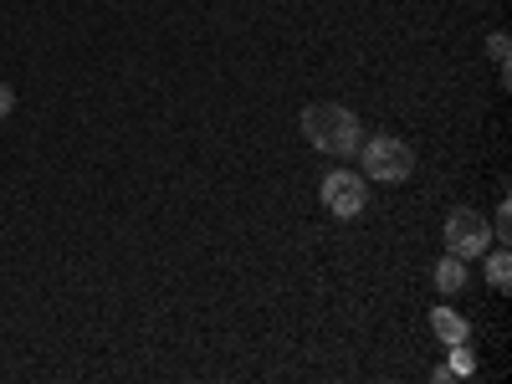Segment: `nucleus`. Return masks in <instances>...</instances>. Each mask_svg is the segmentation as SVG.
Wrapping results in <instances>:
<instances>
[{
	"mask_svg": "<svg viewBox=\"0 0 512 384\" xmlns=\"http://www.w3.org/2000/svg\"><path fill=\"white\" fill-rule=\"evenodd\" d=\"M303 139H308L318 154H333V159H349V154H359V144H364L359 118H354L344 103H308V108H303Z\"/></svg>",
	"mask_w": 512,
	"mask_h": 384,
	"instance_id": "nucleus-1",
	"label": "nucleus"
},
{
	"mask_svg": "<svg viewBox=\"0 0 512 384\" xmlns=\"http://www.w3.org/2000/svg\"><path fill=\"white\" fill-rule=\"evenodd\" d=\"M359 159H364V180H379V185H405L415 175V154L405 139L395 134H374L359 144Z\"/></svg>",
	"mask_w": 512,
	"mask_h": 384,
	"instance_id": "nucleus-2",
	"label": "nucleus"
},
{
	"mask_svg": "<svg viewBox=\"0 0 512 384\" xmlns=\"http://www.w3.org/2000/svg\"><path fill=\"white\" fill-rule=\"evenodd\" d=\"M323 205H328V216H338V221L364 216L369 180H359L354 169H333V175H323Z\"/></svg>",
	"mask_w": 512,
	"mask_h": 384,
	"instance_id": "nucleus-3",
	"label": "nucleus"
},
{
	"mask_svg": "<svg viewBox=\"0 0 512 384\" xmlns=\"http://www.w3.org/2000/svg\"><path fill=\"white\" fill-rule=\"evenodd\" d=\"M492 246V221H482V210H451V216H446V251L451 256H461V262H466V256H482Z\"/></svg>",
	"mask_w": 512,
	"mask_h": 384,
	"instance_id": "nucleus-4",
	"label": "nucleus"
},
{
	"mask_svg": "<svg viewBox=\"0 0 512 384\" xmlns=\"http://www.w3.org/2000/svg\"><path fill=\"white\" fill-rule=\"evenodd\" d=\"M436 287H441V292H461V287H466L461 256H446V262H436Z\"/></svg>",
	"mask_w": 512,
	"mask_h": 384,
	"instance_id": "nucleus-5",
	"label": "nucleus"
},
{
	"mask_svg": "<svg viewBox=\"0 0 512 384\" xmlns=\"http://www.w3.org/2000/svg\"><path fill=\"white\" fill-rule=\"evenodd\" d=\"M482 256H487V251H482ZM487 282H492L497 292H507V282H512V256H507V246L487 256Z\"/></svg>",
	"mask_w": 512,
	"mask_h": 384,
	"instance_id": "nucleus-6",
	"label": "nucleus"
},
{
	"mask_svg": "<svg viewBox=\"0 0 512 384\" xmlns=\"http://www.w3.org/2000/svg\"><path fill=\"white\" fill-rule=\"evenodd\" d=\"M431 323H436V333L446 338V344H466V323H461V318H451L446 308H436V313H431Z\"/></svg>",
	"mask_w": 512,
	"mask_h": 384,
	"instance_id": "nucleus-7",
	"label": "nucleus"
},
{
	"mask_svg": "<svg viewBox=\"0 0 512 384\" xmlns=\"http://www.w3.org/2000/svg\"><path fill=\"white\" fill-rule=\"evenodd\" d=\"M487 52H492V62L502 67V82H507V36H502V31L487 36Z\"/></svg>",
	"mask_w": 512,
	"mask_h": 384,
	"instance_id": "nucleus-8",
	"label": "nucleus"
},
{
	"mask_svg": "<svg viewBox=\"0 0 512 384\" xmlns=\"http://www.w3.org/2000/svg\"><path fill=\"white\" fill-rule=\"evenodd\" d=\"M451 369L456 374H472V354H466V344H451Z\"/></svg>",
	"mask_w": 512,
	"mask_h": 384,
	"instance_id": "nucleus-9",
	"label": "nucleus"
},
{
	"mask_svg": "<svg viewBox=\"0 0 512 384\" xmlns=\"http://www.w3.org/2000/svg\"><path fill=\"white\" fill-rule=\"evenodd\" d=\"M11 108H16V93H11V88H6V82H0V118H6V113H11Z\"/></svg>",
	"mask_w": 512,
	"mask_h": 384,
	"instance_id": "nucleus-10",
	"label": "nucleus"
}]
</instances>
